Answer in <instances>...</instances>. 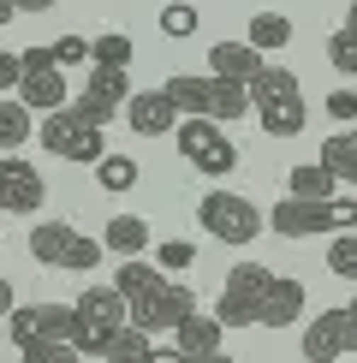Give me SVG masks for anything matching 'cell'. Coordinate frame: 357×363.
Returning <instances> with one entry per match:
<instances>
[{
    "label": "cell",
    "mask_w": 357,
    "mask_h": 363,
    "mask_svg": "<svg viewBox=\"0 0 357 363\" xmlns=\"http://www.w3.org/2000/svg\"><path fill=\"white\" fill-rule=\"evenodd\" d=\"M346 30H351V36H357V0H351V12H346Z\"/></svg>",
    "instance_id": "ab89813d"
},
{
    "label": "cell",
    "mask_w": 357,
    "mask_h": 363,
    "mask_svg": "<svg viewBox=\"0 0 357 363\" xmlns=\"http://www.w3.org/2000/svg\"><path fill=\"white\" fill-rule=\"evenodd\" d=\"M18 310V292H12V280H0V315H12Z\"/></svg>",
    "instance_id": "8d00e7d4"
},
{
    "label": "cell",
    "mask_w": 357,
    "mask_h": 363,
    "mask_svg": "<svg viewBox=\"0 0 357 363\" xmlns=\"http://www.w3.org/2000/svg\"><path fill=\"white\" fill-rule=\"evenodd\" d=\"M178 149H185V161L208 179H227L238 167V149L227 138V125H215V119H178Z\"/></svg>",
    "instance_id": "9c48e42d"
},
{
    "label": "cell",
    "mask_w": 357,
    "mask_h": 363,
    "mask_svg": "<svg viewBox=\"0 0 357 363\" xmlns=\"http://www.w3.org/2000/svg\"><path fill=\"white\" fill-rule=\"evenodd\" d=\"M96 185L101 191H131V185H137V161H131V155H101L96 161Z\"/></svg>",
    "instance_id": "4316f807"
},
{
    "label": "cell",
    "mask_w": 357,
    "mask_h": 363,
    "mask_svg": "<svg viewBox=\"0 0 357 363\" xmlns=\"http://www.w3.org/2000/svg\"><path fill=\"white\" fill-rule=\"evenodd\" d=\"M18 363H84L72 345H30V352H18Z\"/></svg>",
    "instance_id": "836d02e7"
},
{
    "label": "cell",
    "mask_w": 357,
    "mask_h": 363,
    "mask_svg": "<svg viewBox=\"0 0 357 363\" xmlns=\"http://www.w3.org/2000/svg\"><path fill=\"white\" fill-rule=\"evenodd\" d=\"M268 268L262 262H238L227 280H220V304H215V322L220 328H262V292H268Z\"/></svg>",
    "instance_id": "52a82bcc"
},
{
    "label": "cell",
    "mask_w": 357,
    "mask_h": 363,
    "mask_svg": "<svg viewBox=\"0 0 357 363\" xmlns=\"http://www.w3.org/2000/svg\"><path fill=\"white\" fill-rule=\"evenodd\" d=\"M346 340H351V352H357V292H351V304H346Z\"/></svg>",
    "instance_id": "74e56055"
},
{
    "label": "cell",
    "mask_w": 357,
    "mask_h": 363,
    "mask_svg": "<svg viewBox=\"0 0 357 363\" xmlns=\"http://www.w3.org/2000/svg\"><path fill=\"white\" fill-rule=\"evenodd\" d=\"M125 101H131V78H125V72H113V66H89V78H84V96L72 101V113H78L84 125L108 131L113 119L125 113Z\"/></svg>",
    "instance_id": "30bf717a"
},
{
    "label": "cell",
    "mask_w": 357,
    "mask_h": 363,
    "mask_svg": "<svg viewBox=\"0 0 357 363\" xmlns=\"http://www.w3.org/2000/svg\"><path fill=\"white\" fill-rule=\"evenodd\" d=\"M113 328H125V298L113 286H89L84 298H72V352L101 357V345L113 340Z\"/></svg>",
    "instance_id": "277c9868"
},
{
    "label": "cell",
    "mask_w": 357,
    "mask_h": 363,
    "mask_svg": "<svg viewBox=\"0 0 357 363\" xmlns=\"http://www.w3.org/2000/svg\"><path fill=\"white\" fill-rule=\"evenodd\" d=\"M6 334L18 352H30V345H72V304H18L6 315Z\"/></svg>",
    "instance_id": "7c38bea8"
},
{
    "label": "cell",
    "mask_w": 357,
    "mask_h": 363,
    "mask_svg": "<svg viewBox=\"0 0 357 363\" xmlns=\"http://www.w3.org/2000/svg\"><path fill=\"white\" fill-rule=\"evenodd\" d=\"M54 0H12V12H48Z\"/></svg>",
    "instance_id": "f35d334b"
},
{
    "label": "cell",
    "mask_w": 357,
    "mask_h": 363,
    "mask_svg": "<svg viewBox=\"0 0 357 363\" xmlns=\"http://www.w3.org/2000/svg\"><path fill=\"white\" fill-rule=\"evenodd\" d=\"M18 101H24L30 113H60V108H72L66 72H60V66H24V78H18Z\"/></svg>",
    "instance_id": "5bb4252c"
},
{
    "label": "cell",
    "mask_w": 357,
    "mask_h": 363,
    "mask_svg": "<svg viewBox=\"0 0 357 363\" xmlns=\"http://www.w3.org/2000/svg\"><path fill=\"white\" fill-rule=\"evenodd\" d=\"M274 233L280 238H334V233H357V196H327V203H274Z\"/></svg>",
    "instance_id": "3957f363"
},
{
    "label": "cell",
    "mask_w": 357,
    "mask_h": 363,
    "mask_svg": "<svg viewBox=\"0 0 357 363\" xmlns=\"http://www.w3.org/2000/svg\"><path fill=\"white\" fill-rule=\"evenodd\" d=\"M0 226H6V208H0Z\"/></svg>",
    "instance_id": "60d3db41"
},
{
    "label": "cell",
    "mask_w": 357,
    "mask_h": 363,
    "mask_svg": "<svg viewBox=\"0 0 357 363\" xmlns=\"http://www.w3.org/2000/svg\"><path fill=\"white\" fill-rule=\"evenodd\" d=\"M322 108H327V119H339V125H357V89H334Z\"/></svg>",
    "instance_id": "1f68e13d"
},
{
    "label": "cell",
    "mask_w": 357,
    "mask_h": 363,
    "mask_svg": "<svg viewBox=\"0 0 357 363\" xmlns=\"http://www.w3.org/2000/svg\"><path fill=\"white\" fill-rule=\"evenodd\" d=\"M316 161L339 179V185H357V125H351V131H339V138H327Z\"/></svg>",
    "instance_id": "7402d4cb"
},
{
    "label": "cell",
    "mask_w": 357,
    "mask_h": 363,
    "mask_svg": "<svg viewBox=\"0 0 357 363\" xmlns=\"http://www.w3.org/2000/svg\"><path fill=\"white\" fill-rule=\"evenodd\" d=\"M197 220L208 238H220V245H250V238L262 233V208L250 203V196L238 191H208L197 203Z\"/></svg>",
    "instance_id": "ba28073f"
},
{
    "label": "cell",
    "mask_w": 357,
    "mask_h": 363,
    "mask_svg": "<svg viewBox=\"0 0 357 363\" xmlns=\"http://www.w3.org/2000/svg\"><path fill=\"white\" fill-rule=\"evenodd\" d=\"M250 113L262 119L268 138H298V131L310 125V108H304V89L286 66H262L256 78H250Z\"/></svg>",
    "instance_id": "7a4b0ae2"
},
{
    "label": "cell",
    "mask_w": 357,
    "mask_h": 363,
    "mask_svg": "<svg viewBox=\"0 0 357 363\" xmlns=\"http://www.w3.org/2000/svg\"><path fill=\"white\" fill-rule=\"evenodd\" d=\"M54 66H89V42L84 36H60L54 42Z\"/></svg>",
    "instance_id": "d6a6232c"
},
{
    "label": "cell",
    "mask_w": 357,
    "mask_h": 363,
    "mask_svg": "<svg viewBox=\"0 0 357 363\" xmlns=\"http://www.w3.org/2000/svg\"><path fill=\"white\" fill-rule=\"evenodd\" d=\"M119 119H131L137 138H167V131H178V108L161 96V89H131V101H125Z\"/></svg>",
    "instance_id": "9a60e30c"
},
{
    "label": "cell",
    "mask_w": 357,
    "mask_h": 363,
    "mask_svg": "<svg viewBox=\"0 0 357 363\" xmlns=\"http://www.w3.org/2000/svg\"><path fill=\"white\" fill-rule=\"evenodd\" d=\"M191 310H197V292H191L185 280H167V274H161L143 298H131V304H125V322L143 328V334L155 340V334H167V328H178Z\"/></svg>",
    "instance_id": "8992f818"
},
{
    "label": "cell",
    "mask_w": 357,
    "mask_h": 363,
    "mask_svg": "<svg viewBox=\"0 0 357 363\" xmlns=\"http://www.w3.org/2000/svg\"><path fill=\"white\" fill-rule=\"evenodd\" d=\"M244 42H250V48H256L262 60H268V48L280 54V48L292 42V18H286V12H256V18H250V36H244Z\"/></svg>",
    "instance_id": "603a6c76"
},
{
    "label": "cell",
    "mask_w": 357,
    "mask_h": 363,
    "mask_svg": "<svg viewBox=\"0 0 357 363\" xmlns=\"http://www.w3.org/2000/svg\"><path fill=\"white\" fill-rule=\"evenodd\" d=\"M298 352H304V363H339L351 352V340H346V310H322L316 322L304 328V345H298Z\"/></svg>",
    "instance_id": "2e32d148"
},
{
    "label": "cell",
    "mask_w": 357,
    "mask_h": 363,
    "mask_svg": "<svg viewBox=\"0 0 357 363\" xmlns=\"http://www.w3.org/2000/svg\"><path fill=\"white\" fill-rule=\"evenodd\" d=\"M18 78H24V60L0 48V89H18Z\"/></svg>",
    "instance_id": "d590c367"
},
{
    "label": "cell",
    "mask_w": 357,
    "mask_h": 363,
    "mask_svg": "<svg viewBox=\"0 0 357 363\" xmlns=\"http://www.w3.org/2000/svg\"><path fill=\"white\" fill-rule=\"evenodd\" d=\"M327 268H334L339 280L357 286V233H334V238H327Z\"/></svg>",
    "instance_id": "f1b7e54d"
},
{
    "label": "cell",
    "mask_w": 357,
    "mask_h": 363,
    "mask_svg": "<svg viewBox=\"0 0 357 363\" xmlns=\"http://www.w3.org/2000/svg\"><path fill=\"white\" fill-rule=\"evenodd\" d=\"M334 185H339V179L327 173L322 161H298L292 179H286V196H298V203H327V196H334Z\"/></svg>",
    "instance_id": "ffe728a7"
},
{
    "label": "cell",
    "mask_w": 357,
    "mask_h": 363,
    "mask_svg": "<svg viewBox=\"0 0 357 363\" xmlns=\"http://www.w3.org/2000/svg\"><path fill=\"white\" fill-rule=\"evenodd\" d=\"M173 334H178V352H220V345H227V328H220L215 315H203V310H191Z\"/></svg>",
    "instance_id": "44dd1931"
},
{
    "label": "cell",
    "mask_w": 357,
    "mask_h": 363,
    "mask_svg": "<svg viewBox=\"0 0 357 363\" xmlns=\"http://www.w3.org/2000/svg\"><path fill=\"white\" fill-rule=\"evenodd\" d=\"M42 203H48V185H42V173L30 167V161L6 155V161H0V208H6V215H36Z\"/></svg>",
    "instance_id": "4fadbf2b"
},
{
    "label": "cell",
    "mask_w": 357,
    "mask_h": 363,
    "mask_svg": "<svg viewBox=\"0 0 357 363\" xmlns=\"http://www.w3.org/2000/svg\"><path fill=\"white\" fill-rule=\"evenodd\" d=\"M30 256H36V262H48V268L89 274V268H96L108 250H101V238L78 233L72 220H36V226H30Z\"/></svg>",
    "instance_id": "5b68a950"
},
{
    "label": "cell",
    "mask_w": 357,
    "mask_h": 363,
    "mask_svg": "<svg viewBox=\"0 0 357 363\" xmlns=\"http://www.w3.org/2000/svg\"><path fill=\"white\" fill-rule=\"evenodd\" d=\"M298 315H304V280L274 274L268 292H262V328H292Z\"/></svg>",
    "instance_id": "ac0fdd59"
},
{
    "label": "cell",
    "mask_w": 357,
    "mask_h": 363,
    "mask_svg": "<svg viewBox=\"0 0 357 363\" xmlns=\"http://www.w3.org/2000/svg\"><path fill=\"white\" fill-rule=\"evenodd\" d=\"M24 138H30V108H24L18 96H6V101H0V149L12 155Z\"/></svg>",
    "instance_id": "d4e9b609"
},
{
    "label": "cell",
    "mask_w": 357,
    "mask_h": 363,
    "mask_svg": "<svg viewBox=\"0 0 357 363\" xmlns=\"http://www.w3.org/2000/svg\"><path fill=\"white\" fill-rule=\"evenodd\" d=\"M161 30H167V36H197V6H191V0H173V6H161Z\"/></svg>",
    "instance_id": "4dcf8cb0"
},
{
    "label": "cell",
    "mask_w": 357,
    "mask_h": 363,
    "mask_svg": "<svg viewBox=\"0 0 357 363\" xmlns=\"http://www.w3.org/2000/svg\"><path fill=\"white\" fill-rule=\"evenodd\" d=\"M268 66V60L250 48V42H215L208 48V78H227V84H244L250 89V78Z\"/></svg>",
    "instance_id": "e0dca14e"
},
{
    "label": "cell",
    "mask_w": 357,
    "mask_h": 363,
    "mask_svg": "<svg viewBox=\"0 0 357 363\" xmlns=\"http://www.w3.org/2000/svg\"><path fill=\"white\" fill-rule=\"evenodd\" d=\"M149 363H232L227 352H149Z\"/></svg>",
    "instance_id": "e575fe53"
},
{
    "label": "cell",
    "mask_w": 357,
    "mask_h": 363,
    "mask_svg": "<svg viewBox=\"0 0 357 363\" xmlns=\"http://www.w3.org/2000/svg\"><path fill=\"white\" fill-rule=\"evenodd\" d=\"M42 149H48V155H60V161H89V167L108 155L101 131H96V125H84V119L72 113V108L42 113Z\"/></svg>",
    "instance_id": "8fae6325"
},
{
    "label": "cell",
    "mask_w": 357,
    "mask_h": 363,
    "mask_svg": "<svg viewBox=\"0 0 357 363\" xmlns=\"http://www.w3.org/2000/svg\"><path fill=\"white\" fill-rule=\"evenodd\" d=\"M89 66H113V72H125V66H131V36H119V30L96 36V42H89Z\"/></svg>",
    "instance_id": "484cf974"
},
{
    "label": "cell",
    "mask_w": 357,
    "mask_h": 363,
    "mask_svg": "<svg viewBox=\"0 0 357 363\" xmlns=\"http://www.w3.org/2000/svg\"><path fill=\"white\" fill-rule=\"evenodd\" d=\"M149 352H155V345H149V334H143V328H113V340L108 345H101V357H108V363H149Z\"/></svg>",
    "instance_id": "cb8c5ba5"
},
{
    "label": "cell",
    "mask_w": 357,
    "mask_h": 363,
    "mask_svg": "<svg viewBox=\"0 0 357 363\" xmlns=\"http://www.w3.org/2000/svg\"><path fill=\"white\" fill-rule=\"evenodd\" d=\"M161 96L173 101L185 119H215V125H232L238 113H250V89L227 84V78H208V72H185V78H167Z\"/></svg>",
    "instance_id": "6da1fadb"
},
{
    "label": "cell",
    "mask_w": 357,
    "mask_h": 363,
    "mask_svg": "<svg viewBox=\"0 0 357 363\" xmlns=\"http://www.w3.org/2000/svg\"><path fill=\"white\" fill-rule=\"evenodd\" d=\"M101 250L119 256V262H131V256H143L149 250V226L137 215H113L108 220V233H101Z\"/></svg>",
    "instance_id": "d6986e66"
},
{
    "label": "cell",
    "mask_w": 357,
    "mask_h": 363,
    "mask_svg": "<svg viewBox=\"0 0 357 363\" xmlns=\"http://www.w3.org/2000/svg\"><path fill=\"white\" fill-rule=\"evenodd\" d=\"M327 66H334V72H351V78H357V36H351L346 24L327 36Z\"/></svg>",
    "instance_id": "f546056e"
},
{
    "label": "cell",
    "mask_w": 357,
    "mask_h": 363,
    "mask_svg": "<svg viewBox=\"0 0 357 363\" xmlns=\"http://www.w3.org/2000/svg\"><path fill=\"white\" fill-rule=\"evenodd\" d=\"M191 262H197V245H191V238H167V245H155V268L167 280H178Z\"/></svg>",
    "instance_id": "83f0119b"
}]
</instances>
